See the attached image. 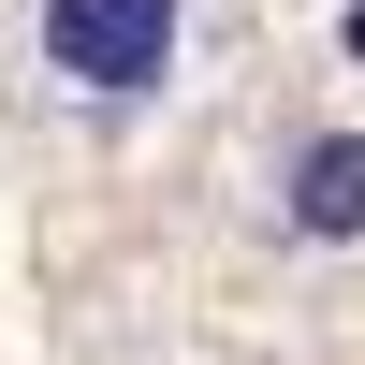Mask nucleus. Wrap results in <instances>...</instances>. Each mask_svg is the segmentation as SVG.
<instances>
[{
	"mask_svg": "<svg viewBox=\"0 0 365 365\" xmlns=\"http://www.w3.org/2000/svg\"><path fill=\"white\" fill-rule=\"evenodd\" d=\"M190 44V0H44L29 15V58H44L73 103H146Z\"/></svg>",
	"mask_w": 365,
	"mask_h": 365,
	"instance_id": "obj_1",
	"label": "nucleus"
},
{
	"mask_svg": "<svg viewBox=\"0 0 365 365\" xmlns=\"http://www.w3.org/2000/svg\"><path fill=\"white\" fill-rule=\"evenodd\" d=\"M278 220L307 249H365V132H307L278 161Z\"/></svg>",
	"mask_w": 365,
	"mask_h": 365,
	"instance_id": "obj_2",
	"label": "nucleus"
},
{
	"mask_svg": "<svg viewBox=\"0 0 365 365\" xmlns=\"http://www.w3.org/2000/svg\"><path fill=\"white\" fill-rule=\"evenodd\" d=\"M351 58H365V0H351Z\"/></svg>",
	"mask_w": 365,
	"mask_h": 365,
	"instance_id": "obj_3",
	"label": "nucleus"
}]
</instances>
